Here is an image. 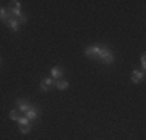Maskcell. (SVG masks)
I'll return each mask as SVG.
<instances>
[{
	"instance_id": "4",
	"label": "cell",
	"mask_w": 146,
	"mask_h": 140,
	"mask_svg": "<svg viewBox=\"0 0 146 140\" xmlns=\"http://www.w3.org/2000/svg\"><path fill=\"white\" fill-rule=\"evenodd\" d=\"M53 84H54V79L53 78H45L44 81L40 83V89H42V92H47V90L50 89Z\"/></svg>"
},
{
	"instance_id": "6",
	"label": "cell",
	"mask_w": 146,
	"mask_h": 140,
	"mask_svg": "<svg viewBox=\"0 0 146 140\" xmlns=\"http://www.w3.org/2000/svg\"><path fill=\"white\" fill-rule=\"evenodd\" d=\"M141 79H143V72L134 70V72H132V83H140Z\"/></svg>"
},
{
	"instance_id": "1",
	"label": "cell",
	"mask_w": 146,
	"mask_h": 140,
	"mask_svg": "<svg viewBox=\"0 0 146 140\" xmlns=\"http://www.w3.org/2000/svg\"><path fill=\"white\" fill-rule=\"evenodd\" d=\"M98 59H101V61L104 62V64H112L113 62V53L109 50L107 47H101V50H100V58Z\"/></svg>"
},
{
	"instance_id": "7",
	"label": "cell",
	"mask_w": 146,
	"mask_h": 140,
	"mask_svg": "<svg viewBox=\"0 0 146 140\" xmlns=\"http://www.w3.org/2000/svg\"><path fill=\"white\" fill-rule=\"evenodd\" d=\"M6 23L9 25V28H11L13 31H19V22H17L14 17H9V20Z\"/></svg>"
},
{
	"instance_id": "10",
	"label": "cell",
	"mask_w": 146,
	"mask_h": 140,
	"mask_svg": "<svg viewBox=\"0 0 146 140\" xmlns=\"http://www.w3.org/2000/svg\"><path fill=\"white\" fill-rule=\"evenodd\" d=\"M61 76H62V70L59 67H54L51 70V78H61Z\"/></svg>"
},
{
	"instance_id": "15",
	"label": "cell",
	"mask_w": 146,
	"mask_h": 140,
	"mask_svg": "<svg viewBox=\"0 0 146 140\" xmlns=\"http://www.w3.org/2000/svg\"><path fill=\"white\" fill-rule=\"evenodd\" d=\"M0 64H2V58H0Z\"/></svg>"
},
{
	"instance_id": "13",
	"label": "cell",
	"mask_w": 146,
	"mask_h": 140,
	"mask_svg": "<svg viewBox=\"0 0 146 140\" xmlns=\"http://www.w3.org/2000/svg\"><path fill=\"white\" fill-rule=\"evenodd\" d=\"M30 128H31V126H20V132H22V134H28Z\"/></svg>"
},
{
	"instance_id": "8",
	"label": "cell",
	"mask_w": 146,
	"mask_h": 140,
	"mask_svg": "<svg viewBox=\"0 0 146 140\" xmlns=\"http://www.w3.org/2000/svg\"><path fill=\"white\" fill-rule=\"evenodd\" d=\"M54 86H56L59 90H64L68 87V83L65 81V79H58V81H54Z\"/></svg>"
},
{
	"instance_id": "14",
	"label": "cell",
	"mask_w": 146,
	"mask_h": 140,
	"mask_svg": "<svg viewBox=\"0 0 146 140\" xmlns=\"http://www.w3.org/2000/svg\"><path fill=\"white\" fill-rule=\"evenodd\" d=\"M141 64H143V69H145V64H146V59H145V56H141Z\"/></svg>"
},
{
	"instance_id": "3",
	"label": "cell",
	"mask_w": 146,
	"mask_h": 140,
	"mask_svg": "<svg viewBox=\"0 0 146 140\" xmlns=\"http://www.w3.org/2000/svg\"><path fill=\"white\" fill-rule=\"evenodd\" d=\"M16 103H17V106H19V111H20V112H23V114H25V112L28 111V109H31L30 103H28L27 100H22V98H19V100H17Z\"/></svg>"
},
{
	"instance_id": "11",
	"label": "cell",
	"mask_w": 146,
	"mask_h": 140,
	"mask_svg": "<svg viewBox=\"0 0 146 140\" xmlns=\"http://www.w3.org/2000/svg\"><path fill=\"white\" fill-rule=\"evenodd\" d=\"M17 121H19V125H20V126H30V120H28L27 117H23V115H20Z\"/></svg>"
},
{
	"instance_id": "9",
	"label": "cell",
	"mask_w": 146,
	"mask_h": 140,
	"mask_svg": "<svg viewBox=\"0 0 146 140\" xmlns=\"http://www.w3.org/2000/svg\"><path fill=\"white\" fill-rule=\"evenodd\" d=\"M9 17H11V16L8 14V11H6V9L0 8V20H3V22H8Z\"/></svg>"
},
{
	"instance_id": "5",
	"label": "cell",
	"mask_w": 146,
	"mask_h": 140,
	"mask_svg": "<svg viewBox=\"0 0 146 140\" xmlns=\"http://www.w3.org/2000/svg\"><path fill=\"white\" fill-rule=\"evenodd\" d=\"M25 117L28 118L30 121H31V120H36V118L39 117V111L34 109V107H31V109H28V111L25 112Z\"/></svg>"
},
{
	"instance_id": "2",
	"label": "cell",
	"mask_w": 146,
	"mask_h": 140,
	"mask_svg": "<svg viewBox=\"0 0 146 140\" xmlns=\"http://www.w3.org/2000/svg\"><path fill=\"white\" fill-rule=\"evenodd\" d=\"M100 50H101V47H98V45H95V47H90L86 50V55L90 56V58H100Z\"/></svg>"
},
{
	"instance_id": "12",
	"label": "cell",
	"mask_w": 146,
	"mask_h": 140,
	"mask_svg": "<svg viewBox=\"0 0 146 140\" xmlns=\"http://www.w3.org/2000/svg\"><path fill=\"white\" fill-rule=\"evenodd\" d=\"M19 111H11L9 112V118H11V120H19Z\"/></svg>"
}]
</instances>
